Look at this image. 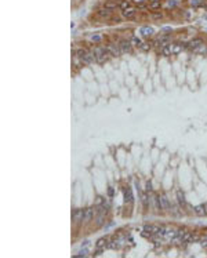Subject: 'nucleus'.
<instances>
[{
  "label": "nucleus",
  "instance_id": "nucleus-33",
  "mask_svg": "<svg viewBox=\"0 0 207 258\" xmlns=\"http://www.w3.org/2000/svg\"><path fill=\"white\" fill-rule=\"evenodd\" d=\"M104 202H105V199H104L102 196H97V199H95V206H97V207L102 206Z\"/></svg>",
  "mask_w": 207,
  "mask_h": 258
},
{
  "label": "nucleus",
  "instance_id": "nucleus-37",
  "mask_svg": "<svg viewBox=\"0 0 207 258\" xmlns=\"http://www.w3.org/2000/svg\"><path fill=\"white\" fill-rule=\"evenodd\" d=\"M133 2H134L137 6H141V4H144V3L146 2V0H133Z\"/></svg>",
  "mask_w": 207,
  "mask_h": 258
},
{
  "label": "nucleus",
  "instance_id": "nucleus-30",
  "mask_svg": "<svg viewBox=\"0 0 207 258\" xmlns=\"http://www.w3.org/2000/svg\"><path fill=\"white\" fill-rule=\"evenodd\" d=\"M88 254V250L87 248H84V250H82L79 254H76V256H73V258H82V257H87Z\"/></svg>",
  "mask_w": 207,
  "mask_h": 258
},
{
  "label": "nucleus",
  "instance_id": "nucleus-17",
  "mask_svg": "<svg viewBox=\"0 0 207 258\" xmlns=\"http://www.w3.org/2000/svg\"><path fill=\"white\" fill-rule=\"evenodd\" d=\"M108 243H109V239L108 237H101V239H98L97 240V248H105V247H108Z\"/></svg>",
  "mask_w": 207,
  "mask_h": 258
},
{
  "label": "nucleus",
  "instance_id": "nucleus-35",
  "mask_svg": "<svg viewBox=\"0 0 207 258\" xmlns=\"http://www.w3.org/2000/svg\"><path fill=\"white\" fill-rule=\"evenodd\" d=\"M142 203H144V206H145V207H148V206H149V203H148V196H146V193H142Z\"/></svg>",
  "mask_w": 207,
  "mask_h": 258
},
{
  "label": "nucleus",
  "instance_id": "nucleus-1",
  "mask_svg": "<svg viewBox=\"0 0 207 258\" xmlns=\"http://www.w3.org/2000/svg\"><path fill=\"white\" fill-rule=\"evenodd\" d=\"M91 51L94 53L95 61L98 63H104L105 61H108V58H109V55H111V53L108 51L106 47H102V46H95Z\"/></svg>",
  "mask_w": 207,
  "mask_h": 258
},
{
  "label": "nucleus",
  "instance_id": "nucleus-3",
  "mask_svg": "<svg viewBox=\"0 0 207 258\" xmlns=\"http://www.w3.org/2000/svg\"><path fill=\"white\" fill-rule=\"evenodd\" d=\"M119 46H120V50H122L123 54H130L133 51V44H131V41H130V40H126V39L120 40L119 41Z\"/></svg>",
  "mask_w": 207,
  "mask_h": 258
},
{
  "label": "nucleus",
  "instance_id": "nucleus-6",
  "mask_svg": "<svg viewBox=\"0 0 207 258\" xmlns=\"http://www.w3.org/2000/svg\"><path fill=\"white\" fill-rule=\"evenodd\" d=\"M112 10H109V8L106 7H101L100 10L97 11V15L100 18H102V20H111V17H112Z\"/></svg>",
  "mask_w": 207,
  "mask_h": 258
},
{
  "label": "nucleus",
  "instance_id": "nucleus-40",
  "mask_svg": "<svg viewBox=\"0 0 207 258\" xmlns=\"http://www.w3.org/2000/svg\"><path fill=\"white\" fill-rule=\"evenodd\" d=\"M102 250H104V248H98V250L95 251V254H94V256H100V254L102 253Z\"/></svg>",
  "mask_w": 207,
  "mask_h": 258
},
{
  "label": "nucleus",
  "instance_id": "nucleus-18",
  "mask_svg": "<svg viewBox=\"0 0 207 258\" xmlns=\"http://www.w3.org/2000/svg\"><path fill=\"white\" fill-rule=\"evenodd\" d=\"M104 7H106V8H109V10H116L117 7H119V4L116 3V0H108L106 3L104 4Z\"/></svg>",
  "mask_w": 207,
  "mask_h": 258
},
{
  "label": "nucleus",
  "instance_id": "nucleus-31",
  "mask_svg": "<svg viewBox=\"0 0 207 258\" xmlns=\"http://www.w3.org/2000/svg\"><path fill=\"white\" fill-rule=\"evenodd\" d=\"M160 32H162V35H168V33L173 32V28H171V26H163L160 29Z\"/></svg>",
  "mask_w": 207,
  "mask_h": 258
},
{
  "label": "nucleus",
  "instance_id": "nucleus-32",
  "mask_svg": "<svg viewBox=\"0 0 207 258\" xmlns=\"http://www.w3.org/2000/svg\"><path fill=\"white\" fill-rule=\"evenodd\" d=\"M139 49H141L142 51H149V50L152 49V44L151 43H142V46L139 47Z\"/></svg>",
  "mask_w": 207,
  "mask_h": 258
},
{
  "label": "nucleus",
  "instance_id": "nucleus-14",
  "mask_svg": "<svg viewBox=\"0 0 207 258\" xmlns=\"http://www.w3.org/2000/svg\"><path fill=\"white\" fill-rule=\"evenodd\" d=\"M185 47H188V44L182 46V43H173V55H177V54H180L184 49H185Z\"/></svg>",
  "mask_w": 207,
  "mask_h": 258
},
{
  "label": "nucleus",
  "instance_id": "nucleus-45",
  "mask_svg": "<svg viewBox=\"0 0 207 258\" xmlns=\"http://www.w3.org/2000/svg\"><path fill=\"white\" fill-rule=\"evenodd\" d=\"M206 207H207V203H206Z\"/></svg>",
  "mask_w": 207,
  "mask_h": 258
},
{
  "label": "nucleus",
  "instance_id": "nucleus-29",
  "mask_svg": "<svg viewBox=\"0 0 207 258\" xmlns=\"http://www.w3.org/2000/svg\"><path fill=\"white\" fill-rule=\"evenodd\" d=\"M192 232H188L185 231V233H184V243H188V242H191V237H192Z\"/></svg>",
  "mask_w": 207,
  "mask_h": 258
},
{
  "label": "nucleus",
  "instance_id": "nucleus-19",
  "mask_svg": "<svg viewBox=\"0 0 207 258\" xmlns=\"http://www.w3.org/2000/svg\"><path fill=\"white\" fill-rule=\"evenodd\" d=\"M176 236H177L176 229H167V231H166V235H164V239H167V240H173Z\"/></svg>",
  "mask_w": 207,
  "mask_h": 258
},
{
  "label": "nucleus",
  "instance_id": "nucleus-22",
  "mask_svg": "<svg viewBox=\"0 0 207 258\" xmlns=\"http://www.w3.org/2000/svg\"><path fill=\"white\" fill-rule=\"evenodd\" d=\"M72 63H73V66H75V69H79V68H82V66H83V62H82V59L79 58V57H76V55H73Z\"/></svg>",
  "mask_w": 207,
  "mask_h": 258
},
{
  "label": "nucleus",
  "instance_id": "nucleus-4",
  "mask_svg": "<svg viewBox=\"0 0 207 258\" xmlns=\"http://www.w3.org/2000/svg\"><path fill=\"white\" fill-rule=\"evenodd\" d=\"M170 40H171V36H170V35H162L160 37L155 39L152 44H153V46H160V44H162V47H163V46H166V44L170 43Z\"/></svg>",
  "mask_w": 207,
  "mask_h": 258
},
{
  "label": "nucleus",
  "instance_id": "nucleus-43",
  "mask_svg": "<svg viewBox=\"0 0 207 258\" xmlns=\"http://www.w3.org/2000/svg\"><path fill=\"white\" fill-rule=\"evenodd\" d=\"M202 240H207V235H205V236L202 237Z\"/></svg>",
  "mask_w": 207,
  "mask_h": 258
},
{
  "label": "nucleus",
  "instance_id": "nucleus-16",
  "mask_svg": "<svg viewBox=\"0 0 207 258\" xmlns=\"http://www.w3.org/2000/svg\"><path fill=\"white\" fill-rule=\"evenodd\" d=\"M193 211H195L197 215L203 217V215H206V214H207V207H206V206H203V204H199V206H196L195 209H193Z\"/></svg>",
  "mask_w": 207,
  "mask_h": 258
},
{
  "label": "nucleus",
  "instance_id": "nucleus-21",
  "mask_svg": "<svg viewBox=\"0 0 207 258\" xmlns=\"http://www.w3.org/2000/svg\"><path fill=\"white\" fill-rule=\"evenodd\" d=\"M160 7H162L160 0H159V2H151V3H149V6H148V8H149V10H152V11L159 10Z\"/></svg>",
  "mask_w": 207,
  "mask_h": 258
},
{
  "label": "nucleus",
  "instance_id": "nucleus-26",
  "mask_svg": "<svg viewBox=\"0 0 207 258\" xmlns=\"http://www.w3.org/2000/svg\"><path fill=\"white\" fill-rule=\"evenodd\" d=\"M193 53H196V54H206V53H207V47H206V44H202L200 47L195 49V50H193Z\"/></svg>",
  "mask_w": 207,
  "mask_h": 258
},
{
  "label": "nucleus",
  "instance_id": "nucleus-8",
  "mask_svg": "<svg viewBox=\"0 0 207 258\" xmlns=\"http://www.w3.org/2000/svg\"><path fill=\"white\" fill-rule=\"evenodd\" d=\"M188 49H191L193 51L195 49H197V47H200L202 44H205V41H203L202 37H195V39H192V40H189L188 41Z\"/></svg>",
  "mask_w": 207,
  "mask_h": 258
},
{
  "label": "nucleus",
  "instance_id": "nucleus-10",
  "mask_svg": "<svg viewBox=\"0 0 207 258\" xmlns=\"http://www.w3.org/2000/svg\"><path fill=\"white\" fill-rule=\"evenodd\" d=\"M139 33L144 37H151L152 35L155 33V29L152 26H149V25H146V26H142L141 29H139Z\"/></svg>",
  "mask_w": 207,
  "mask_h": 258
},
{
  "label": "nucleus",
  "instance_id": "nucleus-27",
  "mask_svg": "<svg viewBox=\"0 0 207 258\" xmlns=\"http://www.w3.org/2000/svg\"><path fill=\"white\" fill-rule=\"evenodd\" d=\"M177 4H178V0H167L166 7H167V8H174Z\"/></svg>",
  "mask_w": 207,
  "mask_h": 258
},
{
  "label": "nucleus",
  "instance_id": "nucleus-44",
  "mask_svg": "<svg viewBox=\"0 0 207 258\" xmlns=\"http://www.w3.org/2000/svg\"><path fill=\"white\" fill-rule=\"evenodd\" d=\"M149 2H159V0H149Z\"/></svg>",
  "mask_w": 207,
  "mask_h": 258
},
{
  "label": "nucleus",
  "instance_id": "nucleus-9",
  "mask_svg": "<svg viewBox=\"0 0 207 258\" xmlns=\"http://www.w3.org/2000/svg\"><path fill=\"white\" fill-rule=\"evenodd\" d=\"M159 229L160 227H156V225H145L144 227V236H149L151 237V235H158Z\"/></svg>",
  "mask_w": 207,
  "mask_h": 258
},
{
  "label": "nucleus",
  "instance_id": "nucleus-23",
  "mask_svg": "<svg viewBox=\"0 0 207 258\" xmlns=\"http://www.w3.org/2000/svg\"><path fill=\"white\" fill-rule=\"evenodd\" d=\"M130 41H131V44H133V46H134V47H138V49L142 46V41H141V39H139L138 36H133V37H131V40H130Z\"/></svg>",
  "mask_w": 207,
  "mask_h": 258
},
{
  "label": "nucleus",
  "instance_id": "nucleus-25",
  "mask_svg": "<svg viewBox=\"0 0 207 258\" xmlns=\"http://www.w3.org/2000/svg\"><path fill=\"white\" fill-rule=\"evenodd\" d=\"M90 40L93 41V43H100V41H102V40H104V36L94 33V35H91V36H90Z\"/></svg>",
  "mask_w": 207,
  "mask_h": 258
},
{
  "label": "nucleus",
  "instance_id": "nucleus-24",
  "mask_svg": "<svg viewBox=\"0 0 207 258\" xmlns=\"http://www.w3.org/2000/svg\"><path fill=\"white\" fill-rule=\"evenodd\" d=\"M177 197H178V203H180L181 206H185L186 202H185V196H184V193L181 192V190H178L177 192Z\"/></svg>",
  "mask_w": 207,
  "mask_h": 258
},
{
  "label": "nucleus",
  "instance_id": "nucleus-11",
  "mask_svg": "<svg viewBox=\"0 0 207 258\" xmlns=\"http://www.w3.org/2000/svg\"><path fill=\"white\" fill-rule=\"evenodd\" d=\"M94 217V207H88V209L84 210V218H83V222H90Z\"/></svg>",
  "mask_w": 207,
  "mask_h": 258
},
{
  "label": "nucleus",
  "instance_id": "nucleus-28",
  "mask_svg": "<svg viewBox=\"0 0 207 258\" xmlns=\"http://www.w3.org/2000/svg\"><path fill=\"white\" fill-rule=\"evenodd\" d=\"M119 7L122 8V10H127V8L130 7V0H123V2L119 4Z\"/></svg>",
  "mask_w": 207,
  "mask_h": 258
},
{
  "label": "nucleus",
  "instance_id": "nucleus-5",
  "mask_svg": "<svg viewBox=\"0 0 207 258\" xmlns=\"http://www.w3.org/2000/svg\"><path fill=\"white\" fill-rule=\"evenodd\" d=\"M135 15H137V8H134V7H129L127 10L122 11V17L124 20H134Z\"/></svg>",
  "mask_w": 207,
  "mask_h": 258
},
{
  "label": "nucleus",
  "instance_id": "nucleus-39",
  "mask_svg": "<svg viewBox=\"0 0 207 258\" xmlns=\"http://www.w3.org/2000/svg\"><path fill=\"white\" fill-rule=\"evenodd\" d=\"M108 195H109L111 197L113 196V188H109V189H108Z\"/></svg>",
  "mask_w": 207,
  "mask_h": 258
},
{
  "label": "nucleus",
  "instance_id": "nucleus-12",
  "mask_svg": "<svg viewBox=\"0 0 207 258\" xmlns=\"http://www.w3.org/2000/svg\"><path fill=\"white\" fill-rule=\"evenodd\" d=\"M159 200H160V206H162V210H168L170 209V202H168L167 196L166 195H160L159 196Z\"/></svg>",
  "mask_w": 207,
  "mask_h": 258
},
{
  "label": "nucleus",
  "instance_id": "nucleus-42",
  "mask_svg": "<svg viewBox=\"0 0 207 258\" xmlns=\"http://www.w3.org/2000/svg\"><path fill=\"white\" fill-rule=\"evenodd\" d=\"M112 21H113V22H116V24H117V22H120V20H119V18H113Z\"/></svg>",
  "mask_w": 207,
  "mask_h": 258
},
{
  "label": "nucleus",
  "instance_id": "nucleus-20",
  "mask_svg": "<svg viewBox=\"0 0 207 258\" xmlns=\"http://www.w3.org/2000/svg\"><path fill=\"white\" fill-rule=\"evenodd\" d=\"M205 0H189V4L195 8H199V7H205Z\"/></svg>",
  "mask_w": 207,
  "mask_h": 258
},
{
  "label": "nucleus",
  "instance_id": "nucleus-34",
  "mask_svg": "<svg viewBox=\"0 0 207 258\" xmlns=\"http://www.w3.org/2000/svg\"><path fill=\"white\" fill-rule=\"evenodd\" d=\"M104 219H105V218H104V215H102V214H100V215L97 217V219H95V224H97L98 227H101V225H104Z\"/></svg>",
  "mask_w": 207,
  "mask_h": 258
},
{
  "label": "nucleus",
  "instance_id": "nucleus-7",
  "mask_svg": "<svg viewBox=\"0 0 207 258\" xmlns=\"http://www.w3.org/2000/svg\"><path fill=\"white\" fill-rule=\"evenodd\" d=\"M83 218H84V210H73L72 213V221L75 222V224H79V222L83 221Z\"/></svg>",
  "mask_w": 207,
  "mask_h": 258
},
{
  "label": "nucleus",
  "instance_id": "nucleus-38",
  "mask_svg": "<svg viewBox=\"0 0 207 258\" xmlns=\"http://www.w3.org/2000/svg\"><path fill=\"white\" fill-rule=\"evenodd\" d=\"M152 17H153V18H162V17H163V14H162V12H155Z\"/></svg>",
  "mask_w": 207,
  "mask_h": 258
},
{
  "label": "nucleus",
  "instance_id": "nucleus-2",
  "mask_svg": "<svg viewBox=\"0 0 207 258\" xmlns=\"http://www.w3.org/2000/svg\"><path fill=\"white\" fill-rule=\"evenodd\" d=\"M106 49H108V51L111 53V55H112V57H119L120 54H123L122 50H120L119 43H113V41H111V43H108Z\"/></svg>",
  "mask_w": 207,
  "mask_h": 258
},
{
  "label": "nucleus",
  "instance_id": "nucleus-41",
  "mask_svg": "<svg viewBox=\"0 0 207 258\" xmlns=\"http://www.w3.org/2000/svg\"><path fill=\"white\" fill-rule=\"evenodd\" d=\"M146 190H148V192H151V182L146 184Z\"/></svg>",
  "mask_w": 207,
  "mask_h": 258
},
{
  "label": "nucleus",
  "instance_id": "nucleus-15",
  "mask_svg": "<svg viewBox=\"0 0 207 258\" xmlns=\"http://www.w3.org/2000/svg\"><path fill=\"white\" fill-rule=\"evenodd\" d=\"M133 200H134V197H133V192L130 188H127V189H124V203H133Z\"/></svg>",
  "mask_w": 207,
  "mask_h": 258
},
{
  "label": "nucleus",
  "instance_id": "nucleus-36",
  "mask_svg": "<svg viewBox=\"0 0 207 258\" xmlns=\"http://www.w3.org/2000/svg\"><path fill=\"white\" fill-rule=\"evenodd\" d=\"M200 236H197V235H192V237H191V242L189 243H195V242H200Z\"/></svg>",
  "mask_w": 207,
  "mask_h": 258
},
{
  "label": "nucleus",
  "instance_id": "nucleus-13",
  "mask_svg": "<svg viewBox=\"0 0 207 258\" xmlns=\"http://www.w3.org/2000/svg\"><path fill=\"white\" fill-rule=\"evenodd\" d=\"M162 54H163L164 57L173 55V43H168V44L162 47Z\"/></svg>",
  "mask_w": 207,
  "mask_h": 258
}]
</instances>
